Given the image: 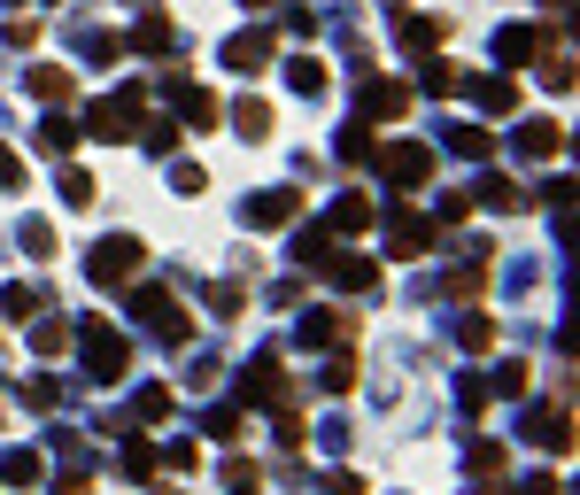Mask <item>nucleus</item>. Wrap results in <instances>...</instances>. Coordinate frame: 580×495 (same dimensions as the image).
Wrapping results in <instances>:
<instances>
[{"label": "nucleus", "mask_w": 580, "mask_h": 495, "mask_svg": "<svg viewBox=\"0 0 580 495\" xmlns=\"http://www.w3.org/2000/svg\"><path fill=\"white\" fill-rule=\"evenodd\" d=\"M558 148H566V125H527V132H519V156H527V164H550Z\"/></svg>", "instance_id": "18"}, {"label": "nucleus", "mask_w": 580, "mask_h": 495, "mask_svg": "<svg viewBox=\"0 0 580 495\" xmlns=\"http://www.w3.org/2000/svg\"><path fill=\"white\" fill-rule=\"evenodd\" d=\"M472 101H480L488 117H511V109H519V86H511V78H472Z\"/></svg>", "instance_id": "17"}, {"label": "nucleus", "mask_w": 580, "mask_h": 495, "mask_svg": "<svg viewBox=\"0 0 580 495\" xmlns=\"http://www.w3.org/2000/svg\"><path fill=\"white\" fill-rule=\"evenodd\" d=\"M240 403H264V410H294V387L279 372V356H256L248 379H240Z\"/></svg>", "instance_id": "8"}, {"label": "nucleus", "mask_w": 580, "mask_h": 495, "mask_svg": "<svg viewBox=\"0 0 580 495\" xmlns=\"http://www.w3.org/2000/svg\"><path fill=\"white\" fill-rule=\"evenodd\" d=\"M480 387H495V395H527V364H495Z\"/></svg>", "instance_id": "34"}, {"label": "nucleus", "mask_w": 580, "mask_h": 495, "mask_svg": "<svg viewBox=\"0 0 580 495\" xmlns=\"http://www.w3.org/2000/svg\"><path fill=\"white\" fill-rule=\"evenodd\" d=\"M395 31H403V47H411V55L441 47V23H434V16H395Z\"/></svg>", "instance_id": "22"}, {"label": "nucleus", "mask_w": 580, "mask_h": 495, "mask_svg": "<svg viewBox=\"0 0 580 495\" xmlns=\"http://www.w3.org/2000/svg\"><path fill=\"white\" fill-rule=\"evenodd\" d=\"M364 225H380V209H372L364 194H341V201H333V225H325V232L341 240V232H364Z\"/></svg>", "instance_id": "15"}, {"label": "nucleus", "mask_w": 580, "mask_h": 495, "mask_svg": "<svg viewBox=\"0 0 580 495\" xmlns=\"http://www.w3.org/2000/svg\"><path fill=\"white\" fill-rule=\"evenodd\" d=\"M233 132H240V140H264V132H272V109H264V101H240V109H233Z\"/></svg>", "instance_id": "25"}, {"label": "nucleus", "mask_w": 580, "mask_h": 495, "mask_svg": "<svg viewBox=\"0 0 580 495\" xmlns=\"http://www.w3.org/2000/svg\"><path fill=\"white\" fill-rule=\"evenodd\" d=\"M209 434H217V442H240V434H248V403H217V410H209Z\"/></svg>", "instance_id": "24"}, {"label": "nucleus", "mask_w": 580, "mask_h": 495, "mask_svg": "<svg viewBox=\"0 0 580 495\" xmlns=\"http://www.w3.org/2000/svg\"><path fill=\"white\" fill-rule=\"evenodd\" d=\"M240 8H256V16H264V8H279V0H240Z\"/></svg>", "instance_id": "47"}, {"label": "nucleus", "mask_w": 580, "mask_h": 495, "mask_svg": "<svg viewBox=\"0 0 580 495\" xmlns=\"http://www.w3.org/2000/svg\"><path fill=\"white\" fill-rule=\"evenodd\" d=\"M272 55H279V31H240V39L225 47V62H233L240 78H256V70H264Z\"/></svg>", "instance_id": "11"}, {"label": "nucleus", "mask_w": 580, "mask_h": 495, "mask_svg": "<svg viewBox=\"0 0 580 495\" xmlns=\"http://www.w3.org/2000/svg\"><path fill=\"white\" fill-rule=\"evenodd\" d=\"M325 248H333V232H325V225H309V232H294V256H302V264H317Z\"/></svg>", "instance_id": "36"}, {"label": "nucleus", "mask_w": 580, "mask_h": 495, "mask_svg": "<svg viewBox=\"0 0 580 495\" xmlns=\"http://www.w3.org/2000/svg\"><path fill=\"white\" fill-rule=\"evenodd\" d=\"M472 201H488V209H527V194H519L511 178H480V186H472Z\"/></svg>", "instance_id": "23"}, {"label": "nucleus", "mask_w": 580, "mask_h": 495, "mask_svg": "<svg viewBox=\"0 0 580 495\" xmlns=\"http://www.w3.org/2000/svg\"><path fill=\"white\" fill-rule=\"evenodd\" d=\"M380 232H387V256H403V264L434 248V225H426L419 209H387V217H380Z\"/></svg>", "instance_id": "9"}, {"label": "nucleus", "mask_w": 580, "mask_h": 495, "mask_svg": "<svg viewBox=\"0 0 580 495\" xmlns=\"http://www.w3.org/2000/svg\"><path fill=\"white\" fill-rule=\"evenodd\" d=\"M325 495H364V481L356 473H325Z\"/></svg>", "instance_id": "45"}, {"label": "nucleus", "mask_w": 580, "mask_h": 495, "mask_svg": "<svg viewBox=\"0 0 580 495\" xmlns=\"http://www.w3.org/2000/svg\"><path fill=\"white\" fill-rule=\"evenodd\" d=\"M294 209H302V186H272V194H256V201H248V225H256V232H272V225H287Z\"/></svg>", "instance_id": "12"}, {"label": "nucleus", "mask_w": 580, "mask_h": 495, "mask_svg": "<svg viewBox=\"0 0 580 495\" xmlns=\"http://www.w3.org/2000/svg\"><path fill=\"white\" fill-rule=\"evenodd\" d=\"M178 109H186L194 125H217V93H201V86H178Z\"/></svg>", "instance_id": "27"}, {"label": "nucleus", "mask_w": 580, "mask_h": 495, "mask_svg": "<svg viewBox=\"0 0 580 495\" xmlns=\"http://www.w3.org/2000/svg\"><path fill=\"white\" fill-rule=\"evenodd\" d=\"M411 117V86L403 78H364V125H395Z\"/></svg>", "instance_id": "10"}, {"label": "nucleus", "mask_w": 580, "mask_h": 495, "mask_svg": "<svg viewBox=\"0 0 580 495\" xmlns=\"http://www.w3.org/2000/svg\"><path fill=\"white\" fill-rule=\"evenodd\" d=\"M39 148H47V156H70V148H78V125L47 109V117H39Z\"/></svg>", "instance_id": "21"}, {"label": "nucleus", "mask_w": 580, "mask_h": 495, "mask_svg": "<svg viewBox=\"0 0 580 495\" xmlns=\"http://www.w3.org/2000/svg\"><path fill=\"white\" fill-rule=\"evenodd\" d=\"M140 109H147L140 86H125V93H101V101L86 109V132H94V140H140Z\"/></svg>", "instance_id": "2"}, {"label": "nucleus", "mask_w": 580, "mask_h": 495, "mask_svg": "<svg viewBox=\"0 0 580 495\" xmlns=\"http://www.w3.org/2000/svg\"><path fill=\"white\" fill-rule=\"evenodd\" d=\"M287 86L302 93V101H317V93H325V62H317V55H294V62H287Z\"/></svg>", "instance_id": "19"}, {"label": "nucleus", "mask_w": 580, "mask_h": 495, "mask_svg": "<svg viewBox=\"0 0 580 495\" xmlns=\"http://www.w3.org/2000/svg\"><path fill=\"white\" fill-rule=\"evenodd\" d=\"M23 86H31V101H47V109H55V101H70V93H78V86H70V70H55V62H39V70H31V78H23Z\"/></svg>", "instance_id": "16"}, {"label": "nucleus", "mask_w": 580, "mask_h": 495, "mask_svg": "<svg viewBox=\"0 0 580 495\" xmlns=\"http://www.w3.org/2000/svg\"><path fill=\"white\" fill-rule=\"evenodd\" d=\"M317 271H325V279H333L341 295H372V287H380V264H372V256H348L341 240H333V248L317 256Z\"/></svg>", "instance_id": "5"}, {"label": "nucleus", "mask_w": 580, "mask_h": 495, "mask_svg": "<svg viewBox=\"0 0 580 495\" xmlns=\"http://www.w3.org/2000/svg\"><path fill=\"white\" fill-rule=\"evenodd\" d=\"M372 164L387 186H403V194H419L426 178H434V148H419V140H387V148H372Z\"/></svg>", "instance_id": "4"}, {"label": "nucleus", "mask_w": 580, "mask_h": 495, "mask_svg": "<svg viewBox=\"0 0 580 495\" xmlns=\"http://www.w3.org/2000/svg\"><path fill=\"white\" fill-rule=\"evenodd\" d=\"M132 47H140V55H170V47H178V31H170V23H163V16H147L140 31H132V39H125V55H132Z\"/></svg>", "instance_id": "20"}, {"label": "nucleus", "mask_w": 580, "mask_h": 495, "mask_svg": "<svg viewBox=\"0 0 580 495\" xmlns=\"http://www.w3.org/2000/svg\"><path fill=\"white\" fill-rule=\"evenodd\" d=\"M542 47H550V31H534V23H511V31H495V55H503V62H534Z\"/></svg>", "instance_id": "13"}, {"label": "nucleus", "mask_w": 580, "mask_h": 495, "mask_svg": "<svg viewBox=\"0 0 580 495\" xmlns=\"http://www.w3.org/2000/svg\"><path fill=\"white\" fill-rule=\"evenodd\" d=\"M372 148H380V140H372V125L356 117V125L341 132V156H348V164H372Z\"/></svg>", "instance_id": "28"}, {"label": "nucleus", "mask_w": 580, "mask_h": 495, "mask_svg": "<svg viewBox=\"0 0 580 495\" xmlns=\"http://www.w3.org/2000/svg\"><path fill=\"white\" fill-rule=\"evenodd\" d=\"M78 348H86V372H94V379H125V372H132V340L109 326V318H86V326H78Z\"/></svg>", "instance_id": "1"}, {"label": "nucleus", "mask_w": 580, "mask_h": 495, "mask_svg": "<svg viewBox=\"0 0 580 495\" xmlns=\"http://www.w3.org/2000/svg\"><path fill=\"white\" fill-rule=\"evenodd\" d=\"M519 434H527L534 449H550V457H566V449H573V410H566V403H534Z\"/></svg>", "instance_id": "6"}, {"label": "nucleus", "mask_w": 580, "mask_h": 495, "mask_svg": "<svg viewBox=\"0 0 580 495\" xmlns=\"http://www.w3.org/2000/svg\"><path fill=\"white\" fill-rule=\"evenodd\" d=\"M39 310H47V295H39V287H8V318H16V326H31Z\"/></svg>", "instance_id": "31"}, {"label": "nucleus", "mask_w": 580, "mask_h": 495, "mask_svg": "<svg viewBox=\"0 0 580 495\" xmlns=\"http://www.w3.org/2000/svg\"><path fill=\"white\" fill-rule=\"evenodd\" d=\"M132 310H140V318L163 333L170 348H186V340H194V318H186V310H178V303H170L163 287H140V295H132Z\"/></svg>", "instance_id": "7"}, {"label": "nucleus", "mask_w": 580, "mask_h": 495, "mask_svg": "<svg viewBox=\"0 0 580 495\" xmlns=\"http://www.w3.org/2000/svg\"><path fill=\"white\" fill-rule=\"evenodd\" d=\"M542 8H573V0H542Z\"/></svg>", "instance_id": "48"}, {"label": "nucleus", "mask_w": 580, "mask_h": 495, "mask_svg": "<svg viewBox=\"0 0 580 495\" xmlns=\"http://www.w3.org/2000/svg\"><path fill=\"white\" fill-rule=\"evenodd\" d=\"M23 256H39V264L55 256V225L47 217H23Z\"/></svg>", "instance_id": "30"}, {"label": "nucleus", "mask_w": 580, "mask_h": 495, "mask_svg": "<svg viewBox=\"0 0 580 495\" xmlns=\"http://www.w3.org/2000/svg\"><path fill=\"white\" fill-rule=\"evenodd\" d=\"M94 194H101L94 170H62V201H70V209H94Z\"/></svg>", "instance_id": "29"}, {"label": "nucleus", "mask_w": 580, "mask_h": 495, "mask_svg": "<svg viewBox=\"0 0 580 495\" xmlns=\"http://www.w3.org/2000/svg\"><path fill=\"white\" fill-rule=\"evenodd\" d=\"M348 387H356V364L333 356V364H325V395H348Z\"/></svg>", "instance_id": "38"}, {"label": "nucleus", "mask_w": 580, "mask_h": 495, "mask_svg": "<svg viewBox=\"0 0 580 495\" xmlns=\"http://www.w3.org/2000/svg\"><path fill=\"white\" fill-rule=\"evenodd\" d=\"M140 264H147L140 240H132V232H109V240L86 256V279H94V287H125V279H140Z\"/></svg>", "instance_id": "3"}, {"label": "nucleus", "mask_w": 580, "mask_h": 495, "mask_svg": "<svg viewBox=\"0 0 580 495\" xmlns=\"http://www.w3.org/2000/svg\"><path fill=\"white\" fill-rule=\"evenodd\" d=\"M519 495H566V488H558L550 473H534V481H527V488H519Z\"/></svg>", "instance_id": "46"}, {"label": "nucleus", "mask_w": 580, "mask_h": 495, "mask_svg": "<svg viewBox=\"0 0 580 495\" xmlns=\"http://www.w3.org/2000/svg\"><path fill=\"white\" fill-rule=\"evenodd\" d=\"M0 481H8V488H31V481H39V457H31V449H8V457H0Z\"/></svg>", "instance_id": "26"}, {"label": "nucleus", "mask_w": 580, "mask_h": 495, "mask_svg": "<svg viewBox=\"0 0 580 495\" xmlns=\"http://www.w3.org/2000/svg\"><path fill=\"white\" fill-rule=\"evenodd\" d=\"M472 465H480V473H488V481H495V473H503V465H511V457H503V442H480V449H472Z\"/></svg>", "instance_id": "40"}, {"label": "nucleus", "mask_w": 580, "mask_h": 495, "mask_svg": "<svg viewBox=\"0 0 580 495\" xmlns=\"http://www.w3.org/2000/svg\"><path fill=\"white\" fill-rule=\"evenodd\" d=\"M8 186H23V156H16V148H0V194H8Z\"/></svg>", "instance_id": "44"}, {"label": "nucleus", "mask_w": 580, "mask_h": 495, "mask_svg": "<svg viewBox=\"0 0 580 495\" xmlns=\"http://www.w3.org/2000/svg\"><path fill=\"white\" fill-rule=\"evenodd\" d=\"M125 473H132V481L155 473V449H147V442H125Z\"/></svg>", "instance_id": "39"}, {"label": "nucleus", "mask_w": 580, "mask_h": 495, "mask_svg": "<svg viewBox=\"0 0 580 495\" xmlns=\"http://www.w3.org/2000/svg\"><path fill=\"white\" fill-rule=\"evenodd\" d=\"M31 340H39V348H47V356H55V348H62V340H70V326H62V318H31Z\"/></svg>", "instance_id": "37"}, {"label": "nucleus", "mask_w": 580, "mask_h": 495, "mask_svg": "<svg viewBox=\"0 0 580 495\" xmlns=\"http://www.w3.org/2000/svg\"><path fill=\"white\" fill-rule=\"evenodd\" d=\"M456 86H464V78H456L449 62H426V93H456Z\"/></svg>", "instance_id": "42"}, {"label": "nucleus", "mask_w": 580, "mask_h": 495, "mask_svg": "<svg viewBox=\"0 0 580 495\" xmlns=\"http://www.w3.org/2000/svg\"><path fill=\"white\" fill-rule=\"evenodd\" d=\"M449 148H456V156H472V164H480V156H488V148H495V140H488V132H480V125H456V132H449Z\"/></svg>", "instance_id": "33"}, {"label": "nucleus", "mask_w": 580, "mask_h": 495, "mask_svg": "<svg viewBox=\"0 0 580 495\" xmlns=\"http://www.w3.org/2000/svg\"><path fill=\"white\" fill-rule=\"evenodd\" d=\"M170 186H178V194H201L209 178H201V164H178V170H170Z\"/></svg>", "instance_id": "43"}, {"label": "nucleus", "mask_w": 580, "mask_h": 495, "mask_svg": "<svg viewBox=\"0 0 580 495\" xmlns=\"http://www.w3.org/2000/svg\"><path fill=\"white\" fill-rule=\"evenodd\" d=\"M456 340H464L472 356H480V348H495V318H464V326H456Z\"/></svg>", "instance_id": "35"}, {"label": "nucleus", "mask_w": 580, "mask_h": 495, "mask_svg": "<svg viewBox=\"0 0 580 495\" xmlns=\"http://www.w3.org/2000/svg\"><path fill=\"white\" fill-rule=\"evenodd\" d=\"M132 418H147V426L170 418V387H140V395H132Z\"/></svg>", "instance_id": "32"}, {"label": "nucleus", "mask_w": 580, "mask_h": 495, "mask_svg": "<svg viewBox=\"0 0 580 495\" xmlns=\"http://www.w3.org/2000/svg\"><path fill=\"white\" fill-rule=\"evenodd\" d=\"M356 318L348 310H317V318H302V348H333V340H348Z\"/></svg>", "instance_id": "14"}, {"label": "nucleus", "mask_w": 580, "mask_h": 495, "mask_svg": "<svg viewBox=\"0 0 580 495\" xmlns=\"http://www.w3.org/2000/svg\"><path fill=\"white\" fill-rule=\"evenodd\" d=\"M225 488L248 495V488H256V465H248V457H233V465H225Z\"/></svg>", "instance_id": "41"}]
</instances>
